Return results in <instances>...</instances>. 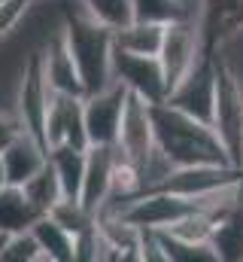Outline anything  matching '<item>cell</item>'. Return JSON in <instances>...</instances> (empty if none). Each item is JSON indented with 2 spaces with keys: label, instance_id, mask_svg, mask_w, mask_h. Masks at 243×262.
<instances>
[{
  "label": "cell",
  "instance_id": "cell-10",
  "mask_svg": "<svg viewBox=\"0 0 243 262\" xmlns=\"http://www.w3.org/2000/svg\"><path fill=\"white\" fill-rule=\"evenodd\" d=\"M113 76L121 79L131 92L143 95L152 104L167 101V85L158 58H143V55H128V52H113Z\"/></svg>",
  "mask_w": 243,
  "mask_h": 262
},
{
  "label": "cell",
  "instance_id": "cell-7",
  "mask_svg": "<svg viewBox=\"0 0 243 262\" xmlns=\"http://www.w3.org/2000/svg\"><path fill=\"white\" fill-rule=\"evenodd\" d=\"M128 92L131 89L121 79H113L110 85H104V89L82 98V116H85L88 143H116Z\"/></svg>",
  "mask_w": 243,
  "mask_h": 262
},
{
  "label": "cell",
  "instance_id": "cell-19",
  "mask_svg": "<svg viewBox=\"0 0 243 262\" xmlns=\"http://www.w3.org/2000/svg\"><path fill=\"white\" fill-rule=\"evenodd\" d=\"M21 189H25L28 201H31L40 213H49L61 198H64V189H61L58 174H55L52 162H46V165H43V168L28 180V183H21Z\"/></svg>",
  "mask_w": 243,
  "mask_h": 262
},
{
  "label": "cell",
  "instance_id": "cell-5",
  "mask_svg": "<svg viewBox=\"0 0 243 262\" xmlns=\"http://www.w3.org/2000/svg\"><path fill=\"white\" fill-rule=\"evenodd\" d=\"M213 58H216V52H213ZM210 125L219 134L222 146L228 149L231 162L237 165V152L243 143V85L219 58H216V101H213Z\"/></svg>",
  "mask_w": 243,
  "mask_h": 262
},
{
  "label": "cell",
  "instance_id": "cell-16",
  "mask_svg": "<svg viewBox=\"0 0 243 262\" xmlns=\"http://www.w3.org/2000/svg\"><path fill=\"white\" fill-rule=\"evenodd\" d=\"M49 162L58 174V183L64 189V198H76L82 192V174H85V149H76V146H67L58 143L49 149Z\"/></svg>",
  "mask_w": 243,
  "mask_h": 262
},
{
  "label": "cell",
  "instance_id": "cell-18",
  "mask_svg": "<svg viewBox=\"0 0 243 262\" xmlns=\"http://www.w3.org/2000/svg\"><path fill=\"white\" fill-rule=\"evenodd\" d=\"M210 241L219 253V262H243V207L216 223Z\"/></svg>",
  "mask_w": 243,
  "mask_h": 262
},
{
  "label": "cell",
  "instance_id": "cell-14",
  "mask_svg": "<svg viewBox=\"0 0 243 262\" xmlns=\"http://www.w3.org/2000/svg\"><path fill=\"white\" fill-rule=\"evenodd\" d=\"M164 21H140L134 18L131 25H125L119 31H113V43L119 52L128 55H143V58H158L161 43H164Z\"/></svg>",
  "mask_w": 243,
  "mask_h": 262
},
{
  "label": "cell",
  "instance_id": "cell-2",
  "mask_svg": "<svg viewBox=\"0 0 243 262\" xmlns=\"http://www.w3.org/2000/svg\"><path fill=\"white\" fill-rule=\"evenodd\" d=\"M64 37L70 43V52L76 58L79 67V76H82V85H85V95L110 85L116 76H113V52H116V43H113V31L98 25L94 18H88L82 12V18H73L67 21L64 28Z\"/></svg>",
  "mask_w": 243,
  "mask_h": 262
},
{
  "label": "cell",
  "instance_id": "cell-17",
  "mask_svg": "<svg viewBox=\"0 0 243 262\" xmlns=\"http://www.w3.org/2000/svg\"><path fill=\"white\" fill-rule=\"evenodd\" d=\"M31 229H34V235L40 241V250H43V259L46 262H73L76 259L73 235L64 226H58L49 213H43Z\"/></svg>",
  "mask_w": 243,
  "mask_h": 262
},
{
  "label": "cell",
  "instance_id": "cell-26",
  "mask_svg": "<svg viewBox=\"0 0 243 262\" xmlns=\"http://www.w3.org/2000/svg\"><path fill=\"white\" fill-rule=\"evenodd\" d=\"M9 180H6V168H3V156H0V186H6Z\"/></svg>",
  "mask_w": 243,
  "mask_h": 262
},
{
  "label": "cell",
  "instance_id": "cell-1",
  "mask_svg": "<svg viewBox=\"0 0 243 262\" xmlns=\"http://www.w3.org/2000/svg\"><path fill=\"white\" fill-rule=\"evenodd\" d=\"M152 122H155L158 149L171 159L174 168L180 165H234L213 125L195 119L191 113L174 107L171 101L152 104Z\"/></svg>",
  "mask_w": 243,
  "mask_h": 262
},
{
  "label": "cell",
  "instance_id": "cell-6",
  "mask_svg": "<svg viewBox=\"0 0 243 262\" xmlns=\"http://www.w3.org/2000/svg\"><path fill=\"white\" fill-rule=\"evenodd\" d=\"M55 89L49 85L46 73H43V58L40 52H34L28 58V64L21 70V82H18V98H15V116L21 122V128L31 131L34 137L43 140V125H46V110L52 101ZM46 143V140H43Z\"/></svg>",
  "mask_w": 243,
  "mask_h": 262
},
{
  "label": "cell",
  "instance_id": "cell-12",
  "mask_svg": "<svg viewBox=\"0 0 243 262\" xmlns=\"http://www.w3.org/2000/svg\"><path fill=\"white\" fill-rule=\"evenodd\" d=\"M113 162H116V146L113 143H91L85 149V174H82V192L79 201L98 213L107 198H110V174H113Z\"/></svg>",
  "mask_w": 243,
  "mask_h": 262
},
{
  "label": "cell",
  "instance_id": "cell-8",
  "mask_svg": "<svg viewBox=\"0 0 243 262\" xmlns=\"http://www.w3.org/2000/svg\"><path fill=\"white\" fill-rule=\"evenodd\" d=\"M82 98L85 95H61L55 92L46 110V125H43V140L46 146H76V149H88V131H85V116H82Z\"/></svg>",
  "mask_w": 243,
  "mask_h": 262
},
{
  "label": "cell",
  "instance_id": "cell-24",
  "mask_svg": "<svg viewBox=\"0 0 243 262\" xmlns=\"http://www.w3.org/2000/svg\"><path fill=\"white\" fill-rule=\"evenodd\" d=\"M34 0H0V40L15 31V25L25 18V12L31 9Z\"/></svg>",
  "mask_w": 243,
  "mask_h": 262
},
{
  "label": "cell",
  "instance_id": "cell-13",
  "mask_svg": "<svg viewBox=\"0 0 243 262\" xmlns=\"http://www.w3.org/2000/svg\"><path fill=\"white\" fill-rule=\"evenodd\" d=\"M43 58V73L49 79V85L61 92V95H85V85H82V76H79V67H76V58L70 52V43L64 37V31L55 34L46 49L40 52Z\"/></svg>",
  "mask_w": 243,
  "mask_h": 262
},
{
  "label": "cell",
  "instance_id": "cell-28",
  "mask_svg": "<svg viewBox=\"0 0 243 262\" xmlns=\"http://www.w3.org/2000/svg\"><path fill=\"white\" fill-rule=\"evenodd\" d=\"M240 207H243V192H240Z\"/></svg>",
  "mask_w": 243,
  "mask_h": 262
},
{
  "label": "cell",
  "instance_id": "cell-25",
  "mask_svg": "<svg viewBox=\"0 0 243 262\" xmlns=\"http://www.w3.org/2000/svg\"><path fill=\"white\" fill-rule=\"evenodd\" d=\"M21 131V122H18V116H6V113H0V149L15 137Z\"/></svg>",
  "mask_w": 243,
  "mask_h": 262
},
{
  "label": "cell",
  "instance_id": "cell-27",
  "mask_svg": "<svg viewBox=\"0 0 243 262\" xmlns=\"http://www.w3.org/2000/svg\"><path fill=\"white\" fill-rule=\"evenodd\" d=\"M237 168L243 171V143H240V152H237Z\"/></svg>",
  "mask_w": 243,
  "mask_h": 262
},
{
  "label": "cell",
  "instance_id": "cell-15",
  "mask_svg": "<svg viewBox=\"0 0 243 262\" xmlns=\"http://www.w3.org/2000/svg\"><path fill=\"white\" fill-rule=\"evenodd\" d=\"M43 213L28 201L21 186H0V235H12L21 229H31Z\"/></svg>",
  "mask_w": 243,
  "mask_h": 262
},
{
  "label": "cell",
  "instance_id": "cell-4",
  "mask_svg": "<svg viewBox=\"0 0 243 262\" xmlns=\"http://www.w3.org/2000/svg\"><path fill=\"white\" fill-rule=\"evenodd\" d=\"M113 146H116L119 156L131 159L137 168H143L155 156L158 140H155V122H152V101H146L137 92H128V101H125L121 122H119V134H116Z\"/></svg>",
  "mask_w": 243,
  "mask_h": 262
},
{
  "label": "cell",
  "instance_id": "cell-9",
  "mask_svg": "<svg viewBox=\"0 0 243 262\" xmlns=\"http://www.w3.org/2000/svg\"><path fill=\"white\" fill-rule=\"evenodd\" d=\"M243 171L237 165H180L174 168L155 189H164V192H174L180 198L188 201H198L201 195L225 186V183H234L240 180Z\"/></svg>",
  "mask_w": 243,
  "mask_h": 262
},
{
  "label": "cell",
  "instance_id": "cell-11",
  "mask_svg": "<svg viewBox=\"0 0 243 262\" xmlns=\"http://www.w3.org/2000/svg\"><path fill=\"white\" fill-rule=\"evenodd\" d=\"M0 156H3L6 180H9L12 186H21V183H28V180L49 162V146H46L40 137H34L31 131L21 128L3 149H0Z\"/></svg>",
  "mask_w": 243,
  "mask_h": 262
},
{
  "label": "cell",
  "instance_id": "cell-3",
  "mask_svg": "<svg viewBox=\"0 0 243 262\" xmlns=\"http://www.w3.org/2000/svg\"><path fill=\"white\" fill-rule=\"evenodd\" d=\"M210 49L213 46H210L204 21H188V18L167 21L164 43H161V52H158V64H161V73H164L167 98L182 79L210 55Z\"/></svg>",
  "mask_w": 243,
  "mask_h": 262
},
{
  "label": "cell",
  "instance_id": "cell-22",
  "mask_svg": "<svg viewBox=\"0 0 243 262\" xmlns=\"http://www.w3.org/2000/svg\"><path fill=\"white\" fill-rule=\"evenodd\" d=\"M213 52H216V58L222 64L234 73V79L243 85V21L213 43Z\"/></svg>",
  "mask_w": 243,
  "mask_h": 262
},
{
  "label": "cell",
  "instance_id": "cell-21",
  "mask_svg": "<svg viewBox=\"0 0 243 262\" xmlns=\"http://www.w3.org/2000/svg\"><path fill=\"white\" fill-rule=\"evenodd\" d=\"M0 262H46L34 229H21V232H12V235H3Z\"/></svg>",
  "mask_w": 243,
  "mask_h": 262
},
{
  "label": "cell",
  "instance_id": "cell-23",
  "mask_svg": "<svg viewBox=\"0 0 243 262\" xmlns=\"http://www.w3.org/2000/svg\"><path fill=\"white\" fill-rule=\"evenodd\" d=\"M134 18L140 21H177V0H134Z\"/></svg>",
  "mask_w": 243,
  "mask_h": 262
},
{
  "label": "cell",
  "instance_id": "cell-20",
  "mask_svg": "<svg viewBox=\"0 0 243 262\" xmlns=\"http://www.w3.org/2000/svg\"><path fill=\"white\" fill-rule=\"evenodd\" d=\"M79 3L88 18H94L110 31H119L134 21V0H79Z\"/></svg>",
  "mask_w": 243,
  "mask_h": 262
}]
</instances>
